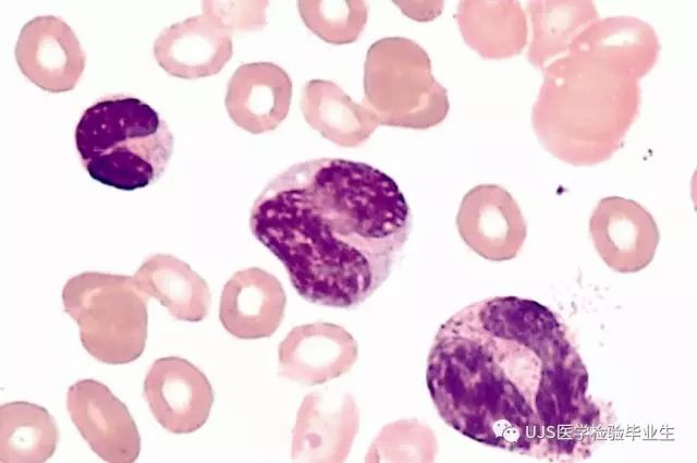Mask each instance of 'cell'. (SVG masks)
Here are the masks:
<instances>
[{
	"label": "cell",
	"instance_id": "obj_1",
	"mask_svg": "<svg viewBox=\"0 0 697 463\" xmlns=\"http://www.w3.org/2000/svg\"><path fill=\"white\" fill-rule=\"evenodd\" d=\"M573 334L546 305L518 296L469 304L429 351L427 388L442 421L479 443L547 462L588 459L614 423L588 394Z\"/></svg>",
	"mask_w": 697,
	"mask_h": 463
},
{
	"label": "cell",
	"instance_id": "obj_2",
	"mask_svg": "<svg viewBox=\"0 0 697 463\" xmlns=\"http://www.w3.org/2000/svg\"><path fill=\"white\" fill-rule=\"evenodd\" d=\"M249 228L283 264L304 300L352 308L390 276L409 235L412 214L383 171L318 158L270 180L252 206Z\"/></svg>",
	"mask_w": 697,
	"mask_h": 463
},
{
	"label": "cell",
	"instance_id": "obj_3",
	"mask_svg": "<svg viewBox=\"0 0 697 463\" xmlns=\"http://www.w3.org/2000/svg\"><path fill=\"white\" fill-rule=\"evenodd\" d=\"M542 73L531 115L542 146L573 166L609 160L638 117L639 80L627 70L577 52L550 62Z\"/></svg>",
	"mask_w": 697,
	"mask_h": 463
},
{
	"label": "cell",
	"instance_id": "obj_4",
	"mask_svg": "<svg viewBox=\"0 0 697 463\" xmlns=\"http://www.w3.org/2000/svg\"><path fill=\"white\" fill-rule=\"evenodd\" d=\"M174 138L148 103L125 95L105 96L82 113L75 145L89 176L105 185L135 191L157 182L172 156Z\"/></svg>",
	"mask_w": 697,
	"mask_h": 463
},
{
	"label": "cell",
	"instance_id": "obj_5",
	"mask_svg": "<svg viewBox=\"0 0 697 463\" xmlns=\"http://www.w3.org/2000/svg\"><path fill=\"white\" fill-rule=\"evenodd\" d=\"M147 297L132 277L85 271L62 290L64 312L80 328L84 349L109 365L134 362L147 339Z\"/></svg>",
	"mask_w": 697,
	"mask_h": 463
},
{
	"label": "cell",
	"instance_id": "obj_6",
	"mask_svg": "<svg viewBox=\"0 0 697 463\" xmlns=\"http://www.w3.org/2000/svg\"><path fill=\"white\" fill-rule=\"evenodd\" d=\"M66 409L91 450L109 463H132L140 452V436L126 407L111 390L95 379L73 383Z\"/></svg>",
	"mask_w": 697,
	"mask_h": 463
},
{
	"label": "cell",
	"instance_id": "obj_7",
	"mask_svg": "<svg viewBox=\"0 0 697 463\" xmlns=\"http://www.w3.org/2000/svg\"><path fill=\"white\" fill-rule=\"evenodd\" d=\"M14 57L23 75L48 93H65L78 83L86 56L73 29L59 16L41 15L22 27Z\"/></svg>",
	"mask_w": 697,
	"mask_h": 463
},
{
	"label": "cell",
	"instance_id": "obj_8",
	"mask_svg": "<svg viewBox=\"0 0 697 463\" xmlns=\"http://www.w3.org/2000/svg\"><path fill=\"white\" fill-rule=\"evenodd\" d=\"M384 56L383 93L403 112L406 125H432L449 110L447 89L432 75L429 56L406 38L376 44Z\"/></svg>",
	"mask_w": 697,
	"mask_h": 463
},
{
	"label": "cell",
	"instance_id": "obj_9",
	"mask_svg": "<svg viewBox=\"0 0 697 463\" xmlns=\"http://www.w3.org/2000/svg\"><path fill=\"white\" fill-rule=\"evenodd\" d=\"M144 398L156 421L169 432L191 434L208 419L213 390L206 375L178 356L156 360L144 380Z\"/></svg>",
	"mask_w": 697,
	"mask_h": 463
},
{
	"label": "cell",
	"instance_id": "obj_10",
	"mask_svg": "<svg viewBox=\"0 0 697 463\" xmlns=\"http://www.w3.org/2000/svg\"><path fill=\"white\" fill-rule=\"evenodd\" d=\"M594 245L608 267L637 272L653 259L660 234L656 220L639 203L621 196L601 198L589 219Z\"/></svg>",
	"mask_w": 697,
	"mask_h": 463
},
{
	"label": "cell",
	"instance_id": "obj_11",
	"mask_svg": "<svg viewBox=\"0 0 697 463\" xmlns=\"http://www.w3.org/2000/svg\"><path fill=\"white\" fill-rule=\"evenodd\" d=\"M456 222L464 242L490 260L515 257L526 237V222L517 203L499 185L472 188L462 200Z\"/></svg>",
	"mask_w": 697,
	"mask_h": 463
},
{
	"label": "cell",
	"instance_id": "obj_12",
	"mask_svg": "<svg viewBox=\"0 0 697 463\" xmlns=\"http://www.w3.org/2000/svg\"><path fill=\"white\" fill-rule=\"evenodd\" d=\"M278 354L281 376L313 386L347 373L357 357V345L341 327L316 322L292 329Z\"/></svg>",
	"mask_w": 697,
	"mask_h": 463
},
{
	"label": "cell",
	"instance_id": "obj_13",
	"mask_svg": "<svg viewBox=\"0 0 697 463\" xmlns=\"http://www.w3.org/2000/svg\"><path fill=\"white\" fill-rule=\"evenodd\" d=\"M285 303L280 281L264 269L250 267L236 271L224 284L219 319L237 339L268 338L279 328Z\"/></svg>",
	"mask_w": 697,
	"mask_h": 463
},
{
	"label": "cell",
	"instance_id": "obj_14",
	"mask_svg": "<svg viewBox=\"0 0 697 463\" xmlns=\"http://www.w3.org/2000/svg\"><path fill=\"white\" fill-rule=\"evenodd\" d=\"M358 429V412L350 397L310 393L303 400L292 437V459L299 462H340Z\"/></svg>",
	"mask_w": 697,
	"mask_h": 463
},
{
	"label": "cell",
	"instance_id": "obj_15",
	"mask_svg": "<svg viewBox=\"0 0 697 463\" xmlns=\"http://www.w3.org/2000/svg\"><path fill=\"white\" fill-rule=\"evenodd\" d=\"M232 54L230 36L207 16L174 24L157 37L154 56L169 74L196 78L218 73Z\"/></svg>",
	"mask_w": 697,
	"mask_h": 463
},
{
	"label": "cell",
	"instance_id": "obj_16",
	"mask_svg": "<svg viewBox=\"0 0 697 463\" xmlns=\"http://www.w3.org/2000/svg\"><path fill=\"white\" fill-rule=\"evenodd\" d=\"M660 42L653 27L634 16H610L590 23L568 52L588 54L631 72L638 80L657 63Z\"/></svg>",
	"mask_w": 697,
	"mask_h": 463
},
{
	"label": "cell",
	"instance_id": "obj_17",
	"mask_svg": "<svg viewBox=\"0 0 697 463\" xmlns=\"http://www.w3.org/2000/svg\"><path fill=\"white\" fill-rule=\"evenodd\" d=\"M455 19L465 42L485 59L511 58L527 42V16L518 1H461Z\"/></svg>",
	"mask_w": 697,
	"mask_h": 463
},
{
	"label": "cell",
	"instance_id": "obj_18",
	"mask_svg": "<svg viewBox=\"0 0 697 463\" xmlns=\"http://www.w3.org/2000/svg\"><path fill=\"white\" fill-rule=\"evenodd\" d=\"M132 278L147 298H156L178 320L197 322L209 312L211 297L207 282L172 255L149 256Z\"/></svg>",
	"mask_w": 697,
	"mask_h": 463
},
{
	"label": "cell",
	"instance_id": "obj_19",
	"mask_svg": "<svg viewBox=\"0 0 697 463\" xmlns=\"http://www.w3.org/2000/svg\"><path fill=\"white\" fill-rule=\"evenodd\" d=\"M526 12L531 26L528 61L541 70L566 56L575 38L599 19L590 0H535Z\"/></svg>",
	"mask_w": 697,
	"mask_h": 463
},
{
	"label": "cell",
	"instance_id": "obj_20",
	"mask_svg": "<svg viewBox=\"0 0 697 463\" xmlns=\"http://www.w3.org/2000/svg\"><path fill=\"white\" fill-rule=\"evenodd\" d=\"M59 441V429L49 412L37 404L14 401L0 407V462L42 463Z\"/></svg>",
	"mask_w": 697,
	"mask_h": 463
}]
</instances>
